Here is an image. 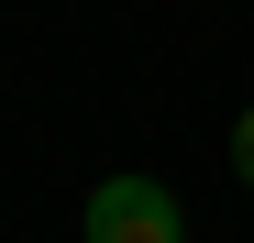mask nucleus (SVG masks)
<instances>
[{
	"label": "nucleus",
	"mask_w": 254,
	"mask_h": 243,
	"mask_svg": "<svg viewBox=\"0 0 254 243\" xmlns=\"http://www.w3.org/2000/svg\"><path fill=\"white\" fill-rule=\"evenodd\" d=\"M89 243H188V210L155 177H100L89 188Z\"/></svg>",
	"instance_id": "1"
},
{
	"label": "nucleus",
	"mask_w": 254,
	"mask_h": 243,
	"mask_svg": "<svg viewBox=\"0 0 254 243\" xmlns=\"http://www.w3.org/2000/svg\"><path fill=\"white\" fill-rule=\"evenodd\" d=\"M232 177H243V188H254V111H243V122H232Z\"/></svg>",
	"instance_id": "2"
}]
</instances>
